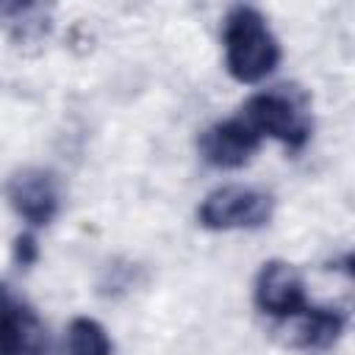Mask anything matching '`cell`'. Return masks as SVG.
<instances>
[{
    "label": "cell",
    "mask_w": 355,
    "mask_h": 355,
    "mask_svg": "<svg viewBox=\"0 0 355 355\" xmlns=\"http://www.w3.org/2000/svg\"><path fill=\"white\" fill-rule=\"evenodd\" d=\"M225 67L239 83H258L280 64V42L266 17L252 6H233L222 25Z\"/></svg>",
    "instance_id": "1"
},
{
    "label": "cell",
    "mask_w": 355,
    "mask_h": 355,
    "mask_svg": "<svg viewBox=\"0 0 355 355\" xmlns=\"http://www.w3.org/2000/svg\"><path fill=\"white\" fill-rule=\"evenodd\" d=\"M261 139L269 136L288 150L305 147L313 130L308 94L297 86H272L252 94L239 114Z\"/></svg>",
    "instance_id": "2"
},
{
    "label": "cell",
    "mask_w": 355,
    "mask_h": 355,
    "mask_svg": "<svg viewBox=\"0 0 355 355\" xmlns=\"http://www.w3.org/2000/svg\"><path fill=\"white\" fill-rule=\"evenodd\" d=\"M272 219V197L252 186H219L205 194L197 222L205 230H252Z\"/></svg>",
    "instance_id": "3"
},
{
    "label": "cell",
    "mask_w": 355,
    "mask_h": 355,
    "mask_svg": "<svg viewBox=\"0 0 355 355\" xmlns=\"http://www.w3.org/2000/svg\"><path fill=\"white\" fill-rule=\"evenodd\" d=\"M3 191H6V200H8L11 211L22 222H28L31 227L50 225L58 214V205H61L58 180L50 169H42V166L17 169L6 180Z\"/></svg>",
    "instance_id": "4"
},
{
    "label": "cell",
    "mask_w": 355,
    "mask_h": 355,
    "mask_svg": "<svg viewBox=\"0 0 355 355\" xmlns=\"http://www.w3.org/2000/svg\"><path fill=\"white\" fill-rule=\"evenodd\" d=\"M252 297L258 311L272 319H291L308 305L302 275L294 263L280 258H272L258 269Z\"/></svg>",
    "instance_id": "5"
},
{
    "label": "cell",
    "mask_w": 355,
    "mask_h": 355,
    "mask_svg": "<svg viewBox=\"0 0 355 355\" xmlns=\"http://www.w3.org/2000/svg\"><path fill=\"white\" fill-rule=\"evenodd\" d=\"M0 355H50L42 319L6 283H0Z\"/></svg>",
    "instance_id": "6"
},
{
    "label": "cell",
    "mask_w": 355,
    "mask_h": 355,
    "mask_svg": "<svg viewBox=\"0 0 355 355\" xmlns=\"http://www.w3.org/2000/svg\"><path fill=\"white\" fill-rule=\"evenodd\" d=\"M258 147H261V136L241 116L214 122L197 139V150L202 161L216 169H239L250 164Z\"/></svg>",
    "instance_id": "7"
},
{
    "label": "cell",
    "mask_w": 355,
    "mask_h": 355,
    "mask_svg": "<svg viewBox=\"0 0 355 355\" xmlns=\"http://www.w3.org/2000/svg\"><path fill=\"white\" fill-rule=\"evenodd\" d=\"M294 319L291 327V344L302 347V349H327L338 341V336L344 333L347 316L338 308H316V305H305Z\"/></svg>",
    "instance_id": "8"
},
{
    "label": "cell",
    "mask_w": 355,
    "mask_h": 355,
    "mask_svg": "<svg viewBox=\"0 0 355 355\" xmlns=\"http://www.w3.org/2000/svg\"><path fill=\"white\" fill-rule=\"evenodd\" d=\"M114 344L105 327L92 316H78L67 327L64 355H111Z\"/></svg>",
    "instance_id": "9"
},
{
    "label": "cell",
    "mask_w": 355,
    "mask_h": 355,
    "mask_svg": "<svg viewBox=\"0 0 355 355\" xmlns=\"http://www.w3.org/2000/svg\"><path fill=\"white\" fill-rule=\"evenodd\" d=\"M39 255V247H36V239L31 233H19L17 241H14V261L19 266H31Z\"/></svg>",
    "instance_id": "10"
}]
</instances>
